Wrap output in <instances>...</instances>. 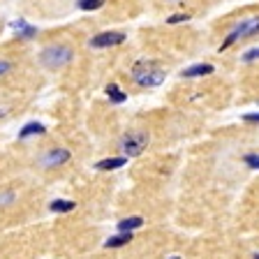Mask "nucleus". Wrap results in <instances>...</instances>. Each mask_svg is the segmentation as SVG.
Returning a JSON list of instances; mask_svg holds the SVG:
<instances>
[{"mask_svg":"<svg viewBox=\"0 0 259 259\" xmlns=\"http://www.w3.org/2000/svg\"><path fill=\"white\" fill-rule=\"evenodd\" d=\"M42 135H47V125L39 123V120H28V123L19 130L16 137H19V141H28V139H32V137H42Z\"/></svg>","mask_w":259,"mask_h":259,"instance_id":"obj_9","label":"nucleus"},{"mask_svg":"<svg viewBox=\"0 0 259 259\" xmlns=\"http://www.w3.org/2000/svg\"><path fill=\"white\" fill-rule=\"evenodd\" d=\"M213 72H215L213 63H194L185 70H181V79H204V76H210Z\"/></svg>","mask_w":259,"mask_h":259,"instance_id":"obj_7","label":"nucleus"},{"mask_svg":"<svg viewBox=\"0 0 259 259\" xmlns=\"http://www.w3.org/2000/svg\"><path fill=\"white\" fill-rule=\"evenodd\" d=\"M132 238H135V234H132V232H116L113 236H109L107 241H104V248H107V250L125 248V245H130V243H132Z\"/></svg>","mask_w":259,"mask_h":259,"instance_id":"obj_11","label":"nucleus"},{"mask_svg":"<svg viewBox=\"0 0 259 259\" xmlns=\"http://www.w3.org/2000/svg\"><path fill=\"white\" fill-rule=\"evenodd\" d=\"M144 225H146V220L141 215H127V218H123V220H118L116 229H118V232H132L135 234L137 229H141Z\"/></svg>","mask_w":259,"mask_h":259,"instance_id":"obj_12","label":"nucleus"},{"mask_svg":"<svg viewBox=\"0 0 259 259\" xmlns=\"http://www.w3.org/2000/svg\"><path fill=\"white\" fill-rule=\"evenodd\" d=\"M70 160H72L70 148H49V151H44L42 155H39L37 164L42 169H56V167L67 164Z\"/></svg>","mask_w":259,"mask_h":259,"instance_id":"obj_6","label":"nucleus"},{"mask_svg":"<svg viewBox=\"0 0 259 259\" xmlns=\"http://www.w3.org/2000/svg\"><path fill=\"white\" fill-rule=\"evenodd\" d=\"M72 60H74V49L65 42L47 44V47L37 54V63L49 72L63 70V67H67V65L72 63Z\"/></svg>","mask_w":259,"mask_h":259,"instance_id":"obj_2","label":"nucleus"},{"mask_svg":"<svg viewBox=\"0 0 259 259\" xmlns=\"http://www.w3.org/2000/svg\"><path fill=\"white\" fill-rule=\"evenodd\" d=\"M130 79L139 88H157L167 79V70L153 58H141L130 67Z\"/></svg>","mask_w":259,"mask_h":259,"instance_id":"obj_1","label":"nucleus"},{"mask_svg":"<svg viewBox=\"0 0 259 259\" xmlns=\"http://www.w3.org/2000/svg\"><path fill=\"white\" fill-rule=\"evenodd\" d=\"M241 60H243V63H245V65H252V63H257V60H259V47H252V49H248V51H243Z\"/></svg>","mask_w":259,"mask_h":259,"instance_id":"obj_18","label":"nucleus"},{"mask_svg":"<svg viewBox=\"0 0 259 259\" xmlns=\"http://www.w3.org/2000/svg\"><path fill=\"white\" fill-rule=\"evenodd\" d=\"M243 164H245L250 171H259V153H245V155H243Z\"/></svg>","mask_w":259,"mask_h":259,"instance_id":"obj_16","label":"nucleus"},{"mask_svg":"<svg viewBox=\"0 0 259 259\" xmlns=\"http://www.w3.org/2000/svg\"><path fill=\"white\" fill-rule=\"evenodd\" d=\"M74 208H76V201H72V199H54L49 204V210H51V213H58V215L72 213Z\"/></svg>","mask_w":259,"mask_h":259,"instance_id":"obj_14","label":"nucleus"},{"mask_svg":"<svg viewBox=\"0 0 259 259\" xmlns=\"http://www.w3.org/2000/svg\"><path fill=\"white\" fill-rule=\"evenodd\" d=\"M241 120H243V123H250V125H259V111H254V113H243Z\"/></svg>","mask_w":259,"mask_h":259,"instance_id":"obj_19","label":"nucleus"},{"mask_svg":"<svg viewBox=\"0 0 259 259\" xmlns=\"http://www.w3.org/2000/svg\"><path fill=\"white\" fill-rule=\"evenodd\" d=\"M169 3H178V0H169Z\"/></svg>","mask_w":259,"mask_h":259,"instance_id":"obj_25","label":"nucleus"},{"mask_svg":"<svg viewBox=\"0 0 259 259\" xmlns=\"http://www.w3.org/2000/svg\"><path fill=\"white\" fill-rule=\"evenodd\" d=\"M167 259H183V257H178V254H174V257H167Z\"/></svg>","mask_w":259,"mask_h":259,"instance_id":"obj_23","label":"nucleus"},{"mask_svg":"<svg viewBox=\"0 0 259 259\" xmlns=\"http://www.w3.org/2000/svg\"><path fill=\"white\" fill-rule=\"evenodd\" d=\"M12 60H5V58H0V76H5V74H10L12 72Z\"/></svg>","mask_w":259,"mask_h":259,"instance_id":"obj_20","label":"nucleus"},{"mask_svg":"<svg viewBox=\"0 0 259 259\" xmlns=\"http://www.w3.org/2000/svg\"><path fill=\"white\" fill-rule=\"evenodd\" d=\"M130 157L125 155H109V157H102L100 162H95V171H118V169H125L127 167Z\"/></svg>","mask_w":259,"mask_h":259,"instance_id":"obj_8","label":"nucleus"},{"mask_svg":"<svg viewBox=\"0 0 259 259\" xmlns=\"http://www.w3.org/2000/svg\"><path fill=\"white\" fill-rule=\"evenodd\" d=\"M252 37H259V14L254 16H245V19H241V21H236L229 30H227L225 39L220 42V47H218V51H227V49H232L234 44L243 42V39H252Z\"/></svg>","mask_w":259,"mask_h":259,"instance_id":"obj_3","label":"nucleus"},{"mask_svg":"<svg viewBox=\"0 0 259 259\" xmlns=\"http://www.w3.org/2000/svg\"><path fill=\"white\" fill-rule=\"evenodd\" d=\"M104 3H107V0H76V7H79L81 12H97L104 7Z\"/></svg>","mask_w":259,"mask_h":259,"instance_id":"obj_15","label":"nucleus"},{"mask_svg":"<svg viewBox=\"0 0 259 259\" xmlns=\"http://www.w3.org/2000/svg\"><path fill=\"white\" fill-rule=\"evenodd\" d=\"M151 146V132L148 130H127L118 139V153L125 157H139Z\"/></svg>","mask_w":259,"mask_h":259,"instance_id":"obj_4","label":"nucleus"},{"mask_svg":"<svg viewBox=\"0 0 259 259\" xmlns=\"http://www.w3.org/2000/svg\"><path fill=\"white\" fill-rule=\"evenodd\" d=\"M5 113H7V109H5V107H0V118H3Z\"/></svg>","mask_w":259,"mask_h":259,"instance_id":"obj_22","label":"nucleus"},{"mask_svg":"<svg viewBox=\"0 0 259 259\" xmlns=\"http://www.w3.org/2000/svg\"><path fill=\"white\" fill-rule=\"evenodd\" d=\"M14 201V192L12 190H7V192L0 194V206H5V204H12Z\"/></svg>","mask_w":259,"mask_h":259,"instance_id":"obj_21","label":"nucleus"},{"mask_svg":"<svg viewBox=\"0 0 259 259\" xmlns=\"http://www.w3.org/2000/svg\"><path fill=\"white\" fill-rule=\"evenodd\" d=\"M252 259H259V252H254V254H252Z\"/></svg>","mask_w":259,"mask_h":259,"instance_id":"obj_24","label":"nucleus"},{"mask_svg":"<svg viewBox=\"0 0 259 259\" xmlns=\"http://www.w3.org/2000/svg\"><path fill=\"white\" fill-rule=\"evenodd\" d=\"M104 93H107L111 104H123L125 100H127V93H125L118 83H107V86H104Z\"/></svg>","mask_w":259,"mask_h":259,"instance_id":"obj_13","label":"nucleus"},{"mask_svg":"<svg viewBox=\"0 0 259 259\" xmlns=\"http://www.w3.org/2000/svg\"><path fill=\"white\" fill-rule=\"evenodd\" d=\"M12 30L16 32V37L19 39H32V37H37V26H32V23H28V21H23V19H19V21H14L12 23Z\"/></svg>","mask_w":259,"mask_h":259,"instance_id":"obj_10","label":"nucleus"},{"mask_svg":"<svg viewBox=\"0 0 259 259\" xmlns=\"http://www.w3.org/2000/svg\"><path fill=\"white\" fill-rule=\"evenodd\" d=\"M190 19H192V14H190V12H178V14L167 16V23H169V26H178V23H188Z\"/></svg>","mask_w":259,"mask_h":259,"instance_id":"obj_17","label":"nucleus"},{"mask_svg":"<svg viewBox=\"0 0 259 259\" xmlns=\"http://www.w3.org/2000/svg\"><path fill=\"white\" fill-rule=\"evenodd\" d=\"M125 39H127V32H123V30H102L88 39V47L91 49H113V47L125 44Z\"/></svg>","mask_w":259,"mask_h":259,"instance_id":"obj_5","label":"nucleus"}]
</instances>
